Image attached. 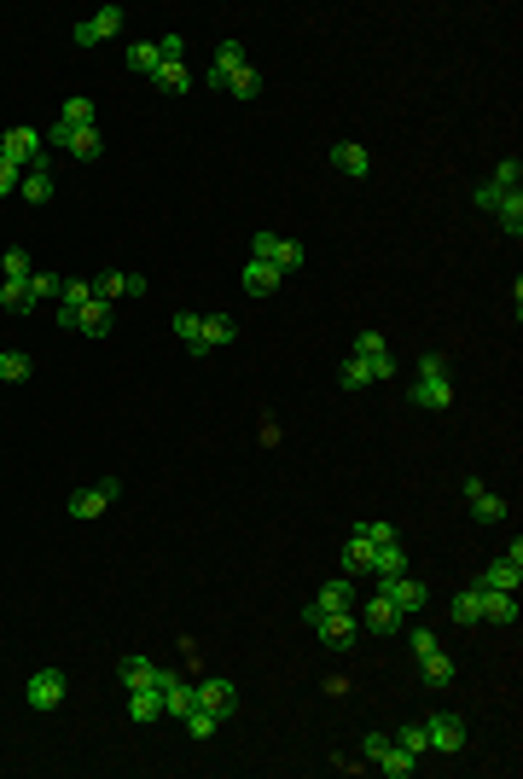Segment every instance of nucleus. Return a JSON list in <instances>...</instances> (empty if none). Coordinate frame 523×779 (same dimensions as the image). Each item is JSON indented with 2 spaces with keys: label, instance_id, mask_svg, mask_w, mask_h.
Listing matches in <instances>:
<instances>
[{
  "label": "nucleus",
  "instance_id": "1",
  "mask_svg": "<svg viewBox=\"0 0 523 779\" xmlns=\"http://www.w3.org/2000/svg\"><path fill=\"white\" fill-rule=\"evenodd\" d=\"M303 623H314V634H320V646H331V651H349L355 646V634H361V616L355 611H303Z\"/></svg>",
  "mask_w": 523,
  "mask_h": 779
},
{
  "label": "nucleus",
  "instance_id": "2",
  "mask_svg": "<svg viewBox=\"0 0 523 779\" xmlns=\"http://www.w3.org/2000/svg\"><path fill=\"white\" fill-rule=\"evenodd\" d=\"M65 692H70L65 669H36V675H29V687H24V704L41 710V715H53L58 704H65Z\"/></svg>",
  "mask_w": 523,
  "mask_h": 779
},
{
  "label": "nucleus",
  "instance_id": "3",
  "mask_svg": "<svg viewBox=\"0 0 523 779\" xmlns=\"http://www.w3.org/2000/svg\"><path fill=\"white\" fill-rule=\"evenodd\" d=\"M250 257L274 262L279 274H297V268H303V245H297V238H279V233H256L250 238Z\"/></svg>",
  "mask_w": 523,
  "mask_h": 779
},
{
  "label": "nucleus",
  "instance_id": "4",
  "mask_svg": "<svg viewBox=\"0 0 523 779\" xmlns=\"http://www.w3.org/2000/svg\"><path fill=\"white\" fill-rule=\"evenodd\" d=\"M0 157H12L18 169H47V146L36 129H6V140H0Z\"/></svg>",
  "mask_w": 523,
  "mask_h": 779
},
{
  "label": "nucleus",
  "instance_id": "5",
  "mask_svg": "<svg viewBox=\"0 0 523 779\" xmlns=\"http://www.w3.org/2000/svg\"><path fill=\"white\" fill-rule=\"evenodd\" d=\"M117 495H122V477H99L93 489H76V495H70V518H82V523H88V518H99Z\"/></svg>",
  "mask_w": 523,
  "mask_h": 779
},
{
  "label": "nucleus",
  "instance_id": "6",
  "mask_svg": "<svg viewBox=\"0 0 523 779\" xmlns=\"http://www.w3.org/2000/svg\"><path fill=\"white\" fill-rule=\"evenodd\" d=\"M372 587H378V594H390L402 616H419V611H424V582H419V576H407V570H402V576H378Z\"/></svg>",
  "mask_w": 523,
  "mask_h": 779
},
{
  "label": "nucleus",
  "instance_id": "7",
  "mask_svg": "<svg viewBox=\"0 0 523 779\" xmlns=\"http://www.w3.org/2000/svg\"><path fill=\"white\" fill-rule=\"evenodd\" d=\"M402 623H407V616L395 611V599H390V594H378V587H372V599L361 605V628H372V634H395Z\"/></svg>",
  "mask_w": 523,
  "mask_h": 779
},
{
  "label": "nucleus",
  "instance_id": "8",
  "mask_svg": "<svg viewBox=\"0 0 523 779\" xmlns=\"http://www.w3.org/2000/svg\"><path fill=\"white\" fill-rule=\"evenodd\" d=\"M424 739H431V751H442V756H454L459 744H465V721H459V715H431V721H424Z\"/></svg>",
  "mask_w": 523,
  "mask_h": 779
},
{
  "label": "nucleus",
  "instance_id": "9",
  "mask_svg": "<svg viewBox=\"0 0 523 779\" xmlns=\"http://www.w3.org/2000/svg\"><path fill=\"white\" fill-rule=\"evenodd\" d=\"M198 687V710H210L215 721H227L233 715V704H239V698H233V680H221V675H210V680H193Z\"/></svg>",
  "mask_w": 523,
  "mask_h": 779
},
{
  "label": "nucleus",
  "instance_id": "10",
  "mask_svg": "<svg viewBox=\"0 0 523 779\" xmlns=\"http://www.w3.org/2000/svg\"><path fill=\"white\" fill-rule=\"evenodd\" d=\"M122 18H129L122 6H99L93 18H82V24H76V41H82V47H99L105 36H117V29H122Z\"/></svg>",
  "mask_w": 523,
  "mask_h": 779
},
{
  "label": "nucleus",
  "instance_id": "11",
  "mask_svg": "<svg viewBox=\"0 0 523 779\" xmlns=\"http://www.w3.org/2000/svg\"><path fill=\"white\" fill-rule=\"evenodd\" d=\"M518 582H523V559H512V553L495 559V564L477 576V587H495V594H518Z\"/></svg>",
  "mask_w": 523,
  "mask_h": 779
},
{
  "label": "nucleus",
  "instance_id": "12",
  "mask_svg": "<svg viewBox=\"0 0 523 779\" xmlns=\"http://www.w3.org/2000/svg\"><path fill=\"white\" fill-rule=\"evenodd\" d=\"M331 169L349 174V181H361V174H372V157H367V146H355V140H338V146H331Z\"/></svg>",
  "mask_w": 523,
  "mask_h": 779
},
{
  "label": "nucleus",
  "instance_id": "13",
  "mask_svg": "<svg viewBox=\"0 0 523 779\" xmlns=\"http://www.w3.org/2000/svg\"><path fill=\"white\" fill-rule=\"evenodd\" d=\"M465 500H471V512H477V523H506V500L488 495L483 477H465Z\"/></svg>",
  "mask_w": 523,
  "mask_h": 779
},
{
  "label": "nucleus",
  "instance_id": "14",
  "mask_svg": "<svg viewBox=\"0 0 523 779\" xmlns=\"http://www.w3.org/2000/svg\"><path fill=\"white\" fill-rule=\"evenodd\" d=\"M233 70H245V47H239V41H221V47H215V65H210L204 82H210V88H227Z\"/></svg>",
  "mask_w": 523,
  "mask_h": 779
},
{
  "label": "nucleus",
  "instance_id": "15",
  "mask_svg": "<svg viewBox=\"0 0 523 779\" xmlns=\"http://www.w3.org/2000/svg\"><path fill=\"white\" fill-rule=\"evenodd\" d=\"M413 407H424V413L454 407V384H448V378H419V384H413Z\"/></svg>",
  "mask_w": 523,
  "mask_h": 779
},
{
  "label": "nucleus",
  "instance_id": "16",
  "mask_svg": "<svg viewBox=\"0 0 523 779\" xmlns=\"http://www.w3.org/2000/svg\"><path fill=\"white\" fill-rule=\"evenodd\" d=\"M372 570V542L361 530H349V542H343V576H367Z\"/></svg>",
  "mask_w": 523,
  "mask_h": 779
},
{
  "label": "nucleus",
  "instance_id": "17",
  "mask_svg": "<svg viewBox=\"0 0 523 779\" xmlns=\"http://www.w3.org/2000/svg\"><path fill=\"white\" fill-rule=\"evenodd\" d=\"M279 279H285V274H279L274 262H256V257L245 262V291H250V297H267V291H279Z\"/></svg>",
  "mask_w": 523,
  "mask_h": 779
},
{
  "label": "nucleus",
  "instance_id": "18",
  "mask_svg": "<svg viewBox=\"0 0 523 779\" xmlns=\"http://www.w3.org/2000/svg\"><path fill=\"white\" fill-rule=\"evenodd\" d=\"M402 570H407V547H402V542L372 547V570H367L372 582H378V576H402Z\"/></svg>",
  "mask_w": 523,
  "mask_h": 779
},
{
  "label": "nucleus",
  "instance_id": "19",
  "mask_svg": "<svg viewBox=\"0 0 523 779\" xmlns=\"http://www.w3.org/2000/svg\"><path fill=\"white\" fill-rule=\"evenodd\" d=\"M314 611H355V582H349V576L326 582V587H320V599H314Z\"/></svg>",
  "mask_w": 523,
  "mask_h": 779
},
{
  "label": "nucleus",
  "instance_id": "20",
  "mask_svg": "<svg viewBox=\"0 0 523 779\" xmlns=\"http://www.w3.org/2000/svg\"><path fill=\"white\" fill-rule=\"evenodd\" d=\"M372 768H378V774H390V779H413V774H419V756H413V751H402V744H390V751L378 756Z\"/></svg>",
  "mask_w": 523,
  "mask_h": 779
},
{
  "label": "nucleus",
  "instance_id": "21",
  "mask_svg": "<svg viewBox=\"0 0 523 779\" xmlns=\"http://www.w3.org/2000/svg\"><path fill=\"white\" fill-rule=\"evenodd\" d=\"M117 680H122L129 692H134V687H157V663H152V658H122V663H117Z\"/></svg>",
  "mask_w": 523,
  "mask_h": 779
},
{
  "label": "nucleus",
  "instance_id": "22",
  "mask_svg": "<svg viewBox=\"0 0 523 779\" xmlns=\"http://www.w3.org/2000/svg\"><path fill=\"white\" fill-rule=\"evenodd\" d=\"M448 611H454V623H459V628H465V623H483V587H477V582H471V587H459Z\"/></svg>",
  "mask_w": 523,
  "mask_h": 779
},
{
  "label": "nucleus",
  "instance_id": "23",
  "mask_svg": "<svg viewBox=\"0 0 523 779\" xmlns=\"http://www.w3.org/2000/svg\"><path fill=\"white\" fill-rule=\"evenodd\" d=\"M129 715L134 721H157V715H163V687H134L129 692Z\"/></svg>",
  "mask_w": 523,
  "mask_h": 779
},
{
  "label": "nucleus",
  "instance_id": "24",
  "mask_svg": "<svg viewBox=\"0 0 523 779\" xmlns=\"http://www.w3.org/2000/svg\"><path fill=\"white\" fill-rule=\"evenodd\" d=\"M174 338L193 349V355H210V349H204V314H193V309L174 314Z\"/></svg>",
  "mask_w": 523,
  "mask_h": 779
},
{
  "label": "nucleus",
  "instance_id": "25",
  "mask_svg": "<svg viewBox=\"0 0 523 779\" xmlns=\"http://www.w3.org/2000/svg\"><path fill=\"white\" fill-rule=\"evenodd\" d=\"M483 623H518V594H495V587H483Z\"/></svg>",
  "mask_w": 523,
  "mask_h": 779
},
{
  "label": "nucleus",
  "instance_id": "26",
  "mask_svg": "<svg viewBox=\"0 0 523 779\" xmlns=\"http://www.w3.org/2000/svg\"><path fill=\"white\" fill-rule=\"evenodd\" d=\"M76 332H88V338H105V332H110V303H99V297H93V303L76 314Z\"/></svg>",
  "mask_w": 523,
  "mask_h": 779
},
{
  "label": "nucleus",
  "instance_id": "27",
  "mask_svg": "<svg viewBox=\"0 0 523 779\" xmlns=\"http://www.w3.org/2000/svg\"><path fill=\"white\" fill-rule=\"evenodd\" d=\"M0 309H6V314H29V309H36L29 279H6V285H0Z\"/></svg>",
  "mask_w": 523,
  "mask_h": 779
},
{
  "label": "nucleus",
  "instance_id": "28",
  "mask_svg": "<svg viewBox=\"0 0 523 779\" xmlns=\"http://www.w3.org/2000/svg\"><path fill=\"white\" fill-rule=\"evenodd\" d=\"M18 198H29V204H47V198H53V174H47V169H29V174H18Z\"/></svg>",
  "mask_w": 523,
  "mask_h": 779
},
{
  "label": "nucleus",
  "instance_id": "29",
  "mask_svg": "<svg viewBox=\"0 0 523 779\" xmlns=\"http://www.w3.org/2000/svg\"><path fill=\"white\" fill-rule=\"evenodd\" d=\"M419 669H424V680H431V687H448V680H454V658L436 646L431 658H419Z\"/></svg>",
  "mask_w": 523,
  "mask_h": 779
},
{
  "label": "nucleus",
  "instance_id": "30",
  "mask_svg": "<svg viewBox=\"0 0 523 779\" xmlns=\"http://www.w3.org/2000/svg\"><path fill=\"white\" fill-rule=\"evenodd\" d=\"M122 65H129V70H140V76H152L157 65H163V58H157V41H134L129 53H122Z\"/></svg>",
  "mask_w": 523,
  "mask_h": 779
},
{
  "label": "nucleus",
  "instance_id": "31",
  "mask_svg": "<svg viewBox=\"0 0 523 779\" xmlns=\"http://www.w3.org/2000/svg\"><path fill=\"white\" fill-rule=\"evenodd\" d=\"M58 122H70V129H93V100H88V93H70L65 111H58Z\"/></svg>",
  "mask_w": 523,
  "mask_h": 779
},
{
  "label": "nucleus",
  "instance_id": "32",
  "mask_svg": "<svg viewBox=\"0 0 523 779\" xmlns=\"http://www.w3.org/2000/svg\"><path fill=\"white\" fill-rule=\"evenodd\" d=\"M495 221H500V227L512 233V238H523V193H506V198H500V210H495Z\"/></svg>",
  "mask_w": 523,
  "mask_h": 779
},
{
  "label": "nucleus",
  "instance_id": "33",
  "mask_svg": "<svg viewBox=\"0 0 523 779\" xmlns=\"http://www.w3.org/2000/svg\"><path fill=\"white\" fill-rule=\"evenodd\" d=\"M29 367H36V361H29L24 349H6V355H0V384H24Z\"/></svg>",
  "mask_w": 523,
  "mask_h": 779
},
{
  "label": "nucleus",
  "instance_id": "34",
  "mask_svg": "<svg viewBox=\"0 0 523 779\" xmlns=\"http://www.w3.org/2000/svg\"><path fill=\"white\" fill-rule=\"evenodd\" d=\"M105 152V140H99V129H70V157H82V163H93V157Z\"/></svg>",
  "mask_w": 523,
  "mask_h": 779
},
{
  "label": "nucleus",
  "instance_id": "35",
  "mask_svg": "<svg viewBox=\"0 0 523 779\" xmlns=\"http://www.w3.org/2000/svg\"><path fill=\"white\" fill-rule=\"evenodd\" d=\"M227 93H233V100H256V93H262V70H256V65H245V70H233V82H227Z\"/></svg>",
  "mask_w": 523,
  "mask_h": 779
},
{
  "label": "nucleus",
  "instance_id": "36",
  "mask_svg": "<svg viewBox=\"0 0 523 779\" xmlns=\"http://www.w3.org/2000/svg\"><path fill=\"white\" fill-rule=\"evenodd\" d=\"M152 82L163 88V93H186V88H193V76H186V65H157Z\"/></svg>",
  "mask_w": 523,
  "mask_h": 779
},
{
  "label": "nucleus",
  "instance_id": "37",
  "mask_svg": "<svg viewBox=\"0 0 523 779\" xmlns=\"http://www.w3.org/2000/svg\"><path fill=\"white\" fill-rule=\"evenodd\" d=\"M390 739H395V744H402V751H413V756H424V751H431V739H424V727H419V721H407V727H395V733H390Z\"/></svg>",
  "mask_w": 523,
  "mask_h": 779
},
{
  "label": "nucleus",
  "instance_id": "38",
  "mask_svg": "<svg viewBox=\"0 0 523 779\" xmlns=\"http://www.w3.org/2000/svg\"><path fill=\"white\" fill-rule=\"evenodd\" d=\"M518 181H523V157H500V169H495V181H488V186H500V193H518Z\"/></svg>",
  "mask_w": 523,
  "mask_h": 779
},
{
  "label": "nucleus",
  "instance_id": "39",
  "mask_svg": "<svg viewBox=\"0 0 523 779\" xmlns=\"http://www.w3.org/2000/svg\"><path fill=\"white\" fill-rule=\"evenodd\" d=\"M215 343H233V314H210L204 321V349H215Z\"/></svg>",
  "mask_w": 523,
  "mask_h": 779
},
{
  "label": "nucleus",
  "instance_id": "40",
  "mask_svg": "<svg viewBox=\"0 0 523 779\" xmlns=\"http://www.w3.org/2000/svg\"><path fill=\"white\" fill-rule=\"evenodd\" d=\"M122 291H129V274H99L93 279V297H99V303H117Z\"/></svg>",
  "mask_w": 523,
  "mask_h": 779
},
{
  "label": "nucleus",
  "instance_id": "41",
  "mask_svg": "<svg viewBox=\"0 0 523 779\" xmlns=\"http://www.w3.org/2000/svg\"><path fill=\"white\" fill-rule=\"evenodd\" d=\"M58 303H65V309H88V303H93V285H88V279H65Z\"/></svg>",
  "mask_w": 523,
  "mask_h": 779
},
{
  "label": "nucleus",
  "instance_id": "42",
  "mask_svg": "<svg viewBox=\"0 0 523 779\" xmlns=\"http://www.w3.org/2000/svg\"><path fill=\"white\" fill-rule=\"evenodd\" d=\"M181 721H186V733H193V739H210V733H215V727H221V721H215V715H210V710H186V715H181Z\"/></svg>",
  "mask_w": 523,
  "mask_h": 779
},
{
  "label": "nucleus",
  "instance_id": "43",
  "mask_svg": "<svg viewBox=\"0 0 523 779\" xmlns=\"http://www.w3.org/2000/svg\"><path fill=\"white\" fill-rule=\"evenodd\" d=\"M361 361V355H355ZM367 373H372V384H384V378H395V355L390 349H378V355H367Z\"/></svg>",
  "mask_w": 523,
  "mask_h": 779
},
{
  "label": "nucleus",
  "instance_id": "44",
  "mask_svg": "<svg viewBox=\"0 0 523 779\" xmlns=\"http://www.w3.org/2000/svg\"><path fill=\"white\" fill-rule=\"evenodd\" d=\"M58 291H65V279H58V274H29V297H36V303H41V297H58Z\"/></svg>",
  "mask_w": 523,
  "mask_h": 779
},
{
  "label": "nucleus",
  "instance_id": "45",
  "mask_svg": "<svg viewBox=\"0 0 523 779\" xmlns=\"http://www.w3.org/2000/svg\"><path fill=\"white\" fill-rule=\"evenodd\" d=\"M343 384H349V390H367V384H372L367 361H355V355H349V361H343Z\"/></svg>",
  "mask_w": 523,
  "mask_h": 779
},
{
  "label": "nucleus",
  "instance_id": "46",
  "mask_svg": "<svg viewBox=\"0 0 523 779\" xmlns=\"http://www.w3.org/2000/svg\"><path fill=\"white\" fill-rule=\"evenodd\" d=\"M378 349H390V343H384V332H361V338L349 343V355H361V361H367V355H378Z\"/></svg>",
  "mask_w": 523,
  "mask_h": 779
},
{
  "label": "nucleus",
  "instance_id": "47",
  "mask_svg": "<svg viewBox=\"0 0 523 779\" xmlns=\"http://www.w3.org/2000/svg\"><path fill=\"white\" fill-rule=\"evenodd\" d=\"M355 530H361V535H367V542H372V547H384V542H395V523H378V518H372V523H355Z\"/></svg>",
  "mask_w": 523,
  "mask_h": 779
},
{
  "label": "nucleus",
  "instance_id": "48",
  "mask_svg": "<svg viewBox=\"0 0 523 779\" xmlns=\"http://www.w3.org/2000/svg\"><path fill=\"white\" fill-rule=\"evenodd\" d=\"M157 58H163V65H181V58H186V41H181V36H163V41H157Z\"/></svg>",
  "mask_w": 523,
  "mask_h": 779
},
{
  "label": "nucleus",
  "instance_id": "49",
  "mask_svg": "<svg viewBox=\"0 0 523 779\" xmlns=\"http://www.w3.org/2000/svg\"><path fill=\"white\" fill-rule=\"evenodd\" d=\"M419 378H448V355H419Z\"/></svg>",
  "mask_w": 523,
  "mask_h": 779
},
{
  "label": "nucleus",
  "instance_id": "50",
  "mask_svg": "<svg viewBox=\"0 0 523 779\" xmlns=\"http://www.w3.org/2000/svg\"><path fill=\"white\" fill-rule=\"evenodd\" d=\"M18 174H24V169L12 163V157H0V198H6V193H18Z\"/></svg>",
  "mask_w": 523,
  "mask_h": 779
},
{
  "label": "nucleus",
  "instance_id": "51",
  "mask_svg": "<svg viewBox=\"0 0 523 779\" xmlns=\"http://www.w3.org/2000/svg\"><path fill=\"white\" fill-rule=\"evenodd\" d=\"M29 274H36V268H29L24 250H6V279H29Z\"/></svg>",
  "mask_w": 523,
  "mask_h": 779
},
{
  "label": "nucleus",
  "instance_id": "52",
  "mask_svg": "<svg viewBox=\"0 0 523 779\" xmlns=\"http://www.w3.org/2000/svg\"><path fill=\"white\" fill-rule=\"evenodd\" d=\"M471 198H477V210H488V216H495L506 193H500V186H488V181H483V186H477V193H471Z\"/></svg>",
  "mask_w": 523,
  "mask_h": 779
},
{
  "label": "nucleus",
  "instance_id": "53",
  "mask_svg": "<svg viewBox=\"0 0 523 779\" xmlns=\"http://www.w3.org/2000/svg\"><path fill=\"white\" fill-rule=\"evenodd\" d=\"M390 744H395L390 733H367V744H361V751H367V762H378V756H384V751H390Z\"/></svg>",
  "mask_w": 523,
  "mask_h": 779
},
{
  "label": "nucleus",
  "instance_id": "54",
  "mask_svg": "<svg viewBox=\"0 0 523 779\" xmlns=\"http://www.w3.org/2000/svg\"><path fill=\"white\" fill-rule=\"evenodd\" d=\"M436 651V634L431 628H413V658H431Z\"/></svg>",
  "mask_w": 523,
  "mask_h": 779
}]
</instances>
